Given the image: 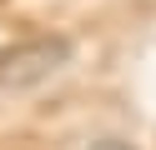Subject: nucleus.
<instances>
[{"mask_svg": "<svg viewBox=\"0 0 156 150\" xmlns=\"http://www.w3.org/2000/svg\"><path fill=\"white\" fill-rule=\"evenodd\" d=\"M91 150H131V145H121V140H101V145H91Z\"/></svg>", "mask_w": 156, "mask_h": 150, "instance_id": "f257e3e1", "label": "nucleus"}]
</instances>
